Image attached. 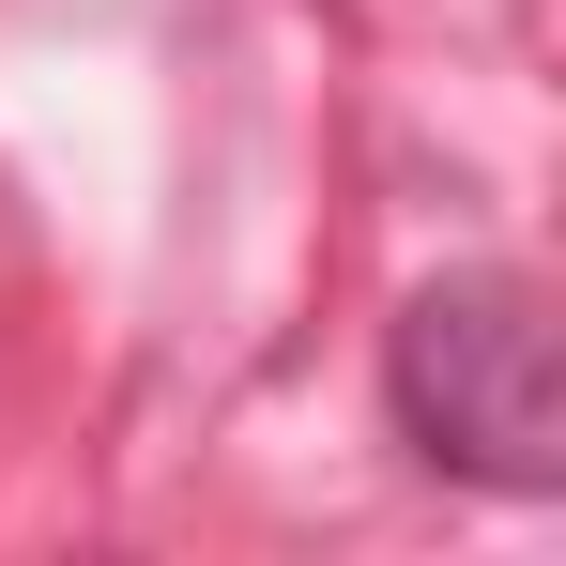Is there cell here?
Returning <instances> with one entry per match:
<instances>
[{"label": "cell", "mask_w": 566, "mask_h": 566, "mask_svg": "<svg viewBox=\"0 0 566 566\" xmlns=\"http://www.w3.org/2000/svg\"><path fill=\"white\" fill-rule=\"evenodd\" d=\"M382 382H398V429L444 474H474V490H566V337L536 306V276H490V261L429 276L398 306Z\"/></svg>", "instance_id": "1"}]
</instances>
